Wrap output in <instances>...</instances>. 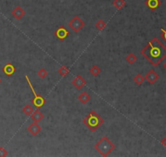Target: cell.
<instances>
[{"label": "cell", "instance_id": "obj_1", "mask_svg": "<svg viewBox=\"0 0 166 157\" xmlns=\"http://www.w3.org/2000/svg\"><path fill=\"white\" fill-rule=\"evenodd\" d=\"M140 53L156 67L166 58V47L157 38H153L149 41Z\"/></svg>", "mask_w": 166, "mask_h": 157}, {"label": "cell", "instance_id": "obj_2", "mask_svg": "<svg viewBox=\"0 0 166 157\" xmlns=\"http://www.w3.org/2000/svg\"><path fill=\"white\" fill-rule=\"evenodd\" d=\"M103 119L94 111H91L83 119V123L91 132H95L103 124Z\"/></svg>", "mask_w": 166, "mask_h": 157}, {"label": "cell", "instance_id": "obj_3", "mask_svg": "<svg viewBox=\"0 0 166 157\" xmlns=\"http://www.w3.org/2000/svg\"><path fill=\"white\" fill-rule=\"evenodd\" d=\"M116 148V146L112 143L108 137L103 136L97 143L94 145V149L103 156H108Z\"/></svg>", "mask_w": 166, "mask_h": 157}, {"label": "cell", "instance_id": "obj_4", "mask_svg": "<svg viewBox=\"0 0 166 157\" xmlns=\"http://www.w3.org/2000/svg\"><path fill=\"white\" fill-rule=\"evenodd\" d=\"M25 79H26V80H27L28 84L29 86L30 89L32 90L33 93L34 95V98L31 100V102L37 109H40V108H42L44 105H45L46 102V99L44 98L43 97H42L40 94H38V93H37L36 91L34 89L33 86L32 84L31 81H30V80H29V78L28 75H25Z\"/></svg>", "mask_w": 166, "mask_h": 157}, {"label": "cell", "instance_id": "obj_5", "mask_svg": "<svg viewBox=\"0 0 166 157\" xmlns=\"http://www.w3.org/2000/svg\"><path fill=\"white\" fill-rule=\"evenodd\" d=\"M68 25L75 33H78L83 29V27H85V23L78 16H76L70 20Z\"/></svg>", "mask_w": 166, "mask_h": 157}, {"label": "cell", "instance_id": "obj_6", "mask_svg": "<svg viewBox=\"0 0 166 157\" xmlns=\"http://www.w3.org/2000/svg\"><path fill=\"white\" fill-rule=\"evenodd\" d=\"M55 35L56 36V38L59 39L60 41H64V39H66L68 35H69V32L68 30L64 26H59L55 31Z\"/></svg>", "mask_w": 166, "mask_h": 157}, {"label": "cell", "instance_id": "obj_7", "mask_svg": "<svg viewBox=\"0 0 166 157\" xmlns=\"http://www.w3.org/2000/svg\"><path fill=\"white\" fill-rule=\"evenodd\" d=\"M145 80H147L150 84H154L159 80V75L154 70H150L145 75Z\"/></svg>", "mask_w": 166, "mask_h": 157}, {"label": "cell", "instance_id": "obj_8", "mask_svg": "<svg viewBox=\"0 0 166 157\" xmlns=\"http://www.w3.org/2000/svg\"><path fill=\"white\" fill-rule=\"evenodd\" d=\"M72 84L77 89L80 90L83 87H85V84H86V80L81 75H77V77L74 80H72Z\"/></svg>", "mask_w": 166, "mask_h": 157}, {"label": "cell", "instance_id": "obj_9", "mask_svg": "<svg viewBox=\"0 0 166 157\" xmlns=\"http://www.w3.org/2000/svg\"><path fill=\"white\" fill-rule=\"evenodd\" d=\"M27 130L33 136H37L41 132L42 128H41L40 125H38V123L33 121V123H32L28 126Z\"/></svg>", "mask_w": 166, "mask_h": 157}, {"label": "cell", "instance_id": "obj_10", "mask_svg": "<svg viewBox=\"0 0 166 157\" xmlns=\"http://www.w3.org/2000/svg\"><path fill=\"white\" fill-rule=\"evenodd\" d=\"M12 16H13L14 17L19 21V20H21L23 17L25 15V11L21 7L17 6V7H16V8L12 10Z\"/></svg>", "mask_w": 166, "mask_h": 157}, {"label": "cell", "instance_id": "obj_11", "mask_svg": "<svg viewBox=\"0 0 166 157\" xmlns=\"http://www.w3.org/2000/svg\"><path fill=\"white\" fill-rule=\"evenodd\" d=\"M145 5L150 10L155 11L161 5V1H160V0H146Z\"/></svg>", "mask_w": 166, "mask_h": 157}, {"label": "cell", "instance_id": "obj_12", "mask_svg": "<svg viewBox=\"0 0 166 157\" xmlns=\"http://www.w3.org/2000/svg\"><path fill=\"white\" fill-rule=\"evenodd\" d=\"M16 71V67L14 66V65H12V63H8V64H6L3 67V73L7 76L8 77L13 75Z\"/></svg>", "mask_w": 166, "mask_h": 157}, {"label": "cell", "instance_id": "obj_13", "mask_svg": "<svg viewBox=\"0 0 166 157\" xmlns=\"http://www.w3.org/2000/svg\"><path fill=\"white\" fill-rule=\"evenodd\" d=\"M30 116H31L32 120L34 122H37V123H39L44 119V115L38 109L35 110Z\"/></svg>", "mask_w": 166, "mask_h": 157}, {"label": "cell", "instance_id": "obj_14", "mask_svg": "<svg viewBox=\"0 0 166 157\" xmlns=\"http://www.w3.org/2000/svg\"><path fill=\"white\" fill-rule=\"evenodd\" d=\"M90 96L86 92H83V93H81V94L78 96V100L81 102L82 104H86L90 100Z\"/></svg>", "mask_w": 166, "mask_h": 157}, {"label": "cell", "instance_id": "obj_15", "mask_svg": "<svg viewBox=\"0 0 166 157\" xmlns=\"http://www.w3.org/2000/svg\"><path fill=\"white\" fill-rule=\"evenodd\" d=\"M126 1L125 0H114L112 2V5L117 9V10H121L126 6Z\"/></svg>", "mask_w": 166, "mask_h": 157}, {"label": "cell", "instance_id": "obj_16", "mask_svg": "<svg viewBox=\"0 0 166 157\" xmlns=\"http://www.w3.org/2000/svg\"><path fill=\"white\" fill-rule=\"evenodd\" d=\"M33 111H34V110H33V108L30 105H26V106H25L22 109V112L24 113L25 116H30Z\"/></svg>", "mask_w": 166, "mask_h": 157}, {"label": "cell", "instance_id": "obj_17", "mask_svg": "<svg viewBox=\"0 0 166 157\" xmlns=\"http://www.w3.org/2000/svg\"><path fill=\"white\" fill-rule=\"evenodd\" d=\"M69 72H70V70H69L68 67H66L65 66H60V68L58 70V73L62 77L67 76L69 74Z\"/></svg>", "mask_w": 166, "mask_h": 157}, {"label": "cell", "instance_id": "obj_18", "mask_svg": "<svg viewBox=\"0 0 166 157\" xmlns=\"http://www.w3.org/2000/svg\"><path fill=\"white\" fill-rule=\"evenodd\" d=\"M134 81L136 84L138 85H142L143 84V82L145 81V78H144L141 74H137L134 78Z\"/></svg>", "mask_w": 166, "mask_h": 157}, {"label": "cell", "instance_id": "obj_19", "mask_svg": "<svg viewBox=\"0 0 166 157\" xmlns=\"http://www.w3.org/2000/svg\"><path fill=\"white\" fill-rule=\"evenodd\" d=\"M90 72L91 75L94 77H97L99 74L101 73V69L98 66H93L90 69Z\"/></svg>", "mask_w": 166, "mask_h": 157}, {"label": "cell", "instance_id": "obj_20", "mask_svg": "<svg viewBox=\"0 0 166 157\" xmlns=\"http://www.w3.org/2000/svg\"><path fill=\"white\" fill-rule=\"evenodd\" d=\"M137 60H138V57H137L134 53H130L127 57H126V61H127V62L129 63V64H131V65L134 64Z\"/></svg>", "mask_w": 166, "mask_h": 157}, {"label": "cell", "instance_id": "obj_21", "mask_svg": "<svg viewBox=\"0 0 166 157\" xmlns=\"http://www.w3.org/2000/svg\"><path fill=\"white\" fill-rule=\"evenodd\" d=\"M107 26V24L106 22L103 21V20H99L97 22L95 23V27L99 30H103V29L106 27Z\"/></svg>", "mask_w": 166, "mask_h": 157}, {"label": "cell", "instance_id": "obj_22", "mask_svg": "<svg viewBox=\"0 0 166 157\" xmlns=\"http://www.w3.org/2000/svg\"><path fill=\"white\" fill-rule=\"evenodd\" d=\"M38 75L40 77L41 79H45L46 77L48 75V72L47 71L44 69V68H42L40 69L38 71Z\"/></svg>", "mask_w": 166, "mask_h": 157}, {"label": "cell", "instance_id": "obj_23", "mask_svg": "<svg viewBox=\"0 0 166 157\" xmlns=\"http://www.w3.org/2000/svg\"><path fill=\"white\" fill-rule=\"evenodd\" d=\"M8 156V152L3 147H0V157H6Z\"/></svg>", "mask_w": 166, "mask_h": 157}, {"label": "cell", "instance_id": "obj_24", "mask_svg": "<svg viewBox=\"0 0 166 157\" xmlns=\"http://www.w3.org/2000/svg\"><path fill=\"white\" fill-rule=\"evenodd\" d=\"M161 37L166 42V29H161Z\"/></svg>", "mask_w": 166, "mask_h": 157}, {"label": "cell", "instance_id": "obj_25", "mask_svg": "<svg viewBox=\"0 0 166 157\" xmlns=\"http://www.w3.org/2000/svg\"><path fill=\"white\" fill-rule=\"evenodd\" d=\"M161 143L165 147H166V137H165V138L161 141Z\"/></svg>", "mask_w": 166, "mask_h": 157}, {"label": "cell", "instance_id": "obj_26", "mask_svg": "<svg viewBox=\"0 0 166 157\" xmlns=\"http://www.w3.org/2000/svg\"><path fill=\"white\" fill-rule=\"evenodd\" d=\"M164 66V68L166 70V62H165V64H164V66Z\"/></svg>", "mask_w": 166, "mask_h": 157}, {"label": "cell", "instance_id": "obj_27", "mask_svg": "<svg viewBox=\"0 0 166 157\" xmlns=\"http://www.w3.org/2000/svg\"><path fill=\"white\" fill-rule=\"evenodd\" d=\"M1 83H2V80L0 79V84H1Z\"/></svg>", "mask_w": 166, "mask_h": 157}]
</instances>
